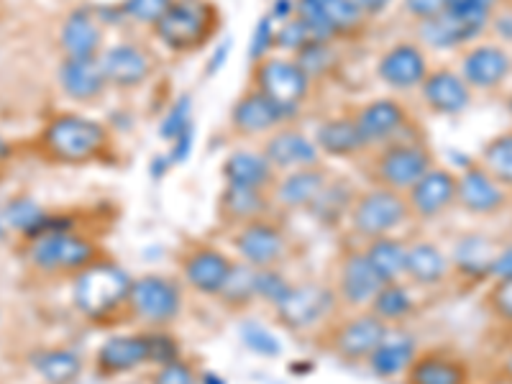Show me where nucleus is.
Instances as JSON below:
<instances>
[{"label":"nucleus","instance_id":"f257e3e1","mask_svg":"<svg viewBox=\"0 0 512 384\" xmlns=\"http://www.w3.org/2000/svg\"><path fill=\"white\" fill-rule=\"evenodd\" d=\"M216 24L218 11L208 0H172L154 34L172 52H195L208 44Z\"/></svg>","mask_w":512,"mask_h":384},{"label":"nucleus","instance_id":"f03ea898","mask_svg":"<svg viewBox=\"0 0 512 384\" xmlns=\"http://www.w3.org/2000/svg\"><path fill=\"white\" fill-rule=\"evenodd\" d=\"M131 285V277L116 264H90L77 274L72 300L82 315L100 320L126 303Z\"/></svg>","mask_w":512,"mask_h":384},{"label":"nucleus","instance_id":"7ed1b4c3","mask_svg":"<svg viewBox=\"0 0 512 384\" xmlns=\"http://www.w3.org/2000/svg\"><path fill=\"white\" fill-rule=\"evenodd\" d=\"M44 146L54 159L67 164H82L98 157L108 144V134L98 121L77 113L57 116L44 128Z\"/></svg>","mask_w":512,"mask_h":384},{"label":"nucleus","instance_id":"20e7f679","mask_svg":"<svg viewBox=\"0 0 512 384\" xmlns=\"http://www.w3.org/2000/svg\"><path fill=\"white\" fill-rule=\"evenodd\" d=\"M256 90L290 113H300V105L310 93V80L295 59L267 57L256 64Z\"/></svg>","mask_w":512,"mask_h":384},{"label":"nucleus","instance_id":"39448f33","mask_svg":"<svg viewBox=\"0 0 512 384\" xmlns=\"http://www.w3.org/2000/svg\"><path fill=\"white\" fill-rule=\"evenodd\" d=\"M31 262L44 272H82L95 259V246L72 231H54L36 236Z\"/></svg>","mask_w":512,"mask_h":384},{"label":"nucleus","instance_id":"423d86ee","mask_svg":"<svg viewBox=\"0 0 512 384\" xmlns=\"http://www.w3.org/2000/svg\"><path fill=\"white\" fill-rule=\"evenodd\" d=\"M405 216H408V203L397 195V190H390V187L369 190L351 208L354 228L369 236V239H379L395 226H400Z\"/></svg>","mask_w":512,"mask_h":384},{"label":"nucleus","instance_id":"0eeeda50","mask_svg":"<svg viewBox=\"0 0 512 384\" xmlns=\"http://www.w3.org/2000/svg\"><path fill=\"white\" fill-rule=\"evenodd\" d=\"M128 303H131V308L136 310L141 320L162 326V323L175 320L177 313H180V287L175 282L164 280V277H157V274H146V277L134 280Z\"/></svg>","mask_w":512,"mask_h":384},{"label":"nucleus","instance_id":"6e6552de","mask_svg":"<svg viewBox=\"0 0 512 384\" xmlns=\"http://www.w3.org/2000/svg\"><path fill=\"white\" fill-rule=\"evenodd\" d=\"M428 169H433L431 152L425 146L408 144V141L390 146L377 159V177L390 190H410Z\"/></svg>","mask_w":512,"mask_h":384},{"label":"nucleus","instance_id":"1a4fd4ad","mask_svg":"<svg viewBox=\"0 0 512 384\" xmlns=\"http://www.w3.org/2000/svg\"><path fill=\"white\" fill-rule=\"evenodd\" d=\"M98 59L105 72V80L113 88H139L152 77V59L136 44H116V47L100 52Z\"/></svg>","mask_w":512,"mask_h":384},{"label":"nucleus","instance_id":"9d476101","mask_svg":"<svg viewBox=\"0 0 512 384\" xmlns=\"http://www.w3.org/2000/svg\"><path fill=\"white\" fill-rule=\"evenodd\" d=\"M377 75L384 85L395 90L418 88L428 77V59H425L423 49L415 44H395L379 59Z\"/></svg>","mask_w":512,"mask_h":384},{"label":"nucleus","instance_id":"9b49d317","mask_svg":"<svg viewBox=\"0 0 512 384\" xmlns=\"http://www.w3.org/2000/svg\"><path fill=\"white\" fill-rule=\"evenodd\" d=\"M59 44L67 59H95L100 57L103 44V24L95 8H75L64 18L59 31Z\"/></svg>","mask_w":512,"mask_h":384},{"label":"nucleus","instance_id":"f8f14e48","mask_svg":"<svg viewBox=\"0 0 512 384\" xmlns=\"http://www.w3.org/2000/svg\"><path fill=\"white\" fill-rule=\"evenodd\" d=\"M290 118H295V113L285 111L277 103L262 95L259 90H251V93L241 95L231 108V123L233 128L244 136H256L264 134V131H272V128L282 126Z\"/></svg>","mask_w":512,"mask_h":384},{"label":"nucleus","instance_id":"ddd939ff","mask_svg":"<svg viewBox=\"0 0 512 384\" xmlns=\"http://www.w3.org/2000/svg\"><path fill=\"white\" fill-rule=\"evenodd\" d=\"M331 308V292L326 287L318 285H303V287H290L277 310H280V320L292 331L300 328H310L318 323L323 315Z\"/></svg>","mask_w":512,"mask_h":384},{"label":"nucleus","instance_id":"4468645a","mask_svg":"<svg viewBox=\"0 0 512 384\" xmlns=\"http://www.w3.org/2000/svg\"><path fill=\"white\" fill-rule=\"evenodd\" d=\"M420 93H423L428 108L443 113V116H456L472 103V90L464 82V77L451 70L428 72V77L420 85Z\"/></svg>","mask_w":512,"mask_h":384},{"label":"nucleus","instance_id":"2eb2a0df","mask_svg":"<svg viewBox=\"0 0 512 384\" xmlns=\"http://www.w3.org/2000/svg\"><path fill=\"white\" fill-rule=\"evenodd\" d=\"M459 180L448 169H428L413 187H410V208L423 218H433L456 200Z\"/></svg>","mask_w":512,"mask_h":384},{"label":"nucleus","instance_id":"dca6fc26","mask_svg":"<svg viewBox=\"0 0 512 384\" xmlns=\"http://www.w3.org/2000/svg\"><path fill=\"white\" fill-rule=\"evenodd\" d=\"M236 249L244 256L246 264L256 269H267L285 254V236L272 223L251 221L236 236Z\"/></svg>","mask_w":512,"mask_h":384},{"label":"nucleus","instance_id":"f3484780","mask_svg":"<svg viewBox=\"0 0 512 384\" xmlns=\"http://www.w3.org/2000/svg\"><path fill=\"white\" fill-rule=\"evenodd\" d=\"M356 118V126H359L361 136L369 144H382V141H390L400 134L405 123H408V113L397 100L379 98L367 103L359 111Z\"/></svg>","mask_w":512,"mask_h":384},{"label":"nucleus","instance_id":"a211bd4d","mask_svg":"<svg viewBox=\"0 0 512 384\" xmlns=\"http://www.w3.org/2000/svg\"><path fill=\"white\" fill-rule=\"evenodd\" d=\"M59 85H62L64 95L77 103H90V100L100 98L108 88L105 72L100 67V59H67L64 57L62 67H59Z\"/></svg>","mask_w":512,"mask_h":384},{"label":"nucleus","instance_id":"6ab92c4d","mask_svg":"<svg viewBox=\"0 0 512 384\" xmlns=\"http://www.w3.org/2000/svg\"><path fill=\"white\" fill-rule=\"evenodd\" d=\"M264 157L272 162V167L280 169H303L315 167L320 157V149L310 136L300 131H274L264 144Z\"/></svg>","mask_w":512,"mask_h":384},{"label":"nucleus","instance_id":"aec40b11","mask_svg":"<svg viewBox=\"0 0 512 384\" xmlns=\"http://www.w3.org/2000/svg\"><path fill=\"white\" fill-rule=\"evenodd\" d=\"M387 338V326L377 315H359L341 326L336 336V351L344 359H369L379 344Z\"/></svg>","mask_w":512,"mask_h":384},{"label":"nucleus","instance_id":"412c9836","mask_svg":"<svg viewBox=\"0 0 512 384\" xmlns=\"http://www.w3.org/2000/svg\"><path fill=\"white\" fill-rule=\"evenodd\" d=\"M510 75V57L500 47H477L461 62V77L469 88H497Z\"/></svg>","mask_w":512,"mask_h":384},{"label":"nucleus","instance_id":"4be33fe9","mask_svg":"<svg viewBox=\"0 0 512 384\" xmlns=\"http://www.w3.org/2000/svg\"><path fill=\"white\" fill-rule=\"evenodd\" d=\"M233 264L216 249H200L185 262V277L195 290L205 295H221Z\"/></svg>","mask_w":512,"mask_h":384},{"label":"nucleus","instance_id":"5701e85b","mask_svg":"<svg viewBox=\"0 0 512 384\" xmlns=\"http://www.w3.org/2000/svg\"><path fill=\"white\" fill-rule=\"evenodd\" d=\"M384 282L369 264L367 254H351L341 267V295L351 305L372 303Z\"/></svg>","mask_w":512,"mask_h":384},{"label":"nucleus","instance_id":"b1692460","mask_svg":"<svg viewBox=\"0 0 512 384\" xmlns=\"http://www.w3.org/2000/svg\"><path fill=\"white\" fill-rule=\"evenodd\" d=\"M456 198L464 203V208L474 210V213H492L505 203L500 185L487 169L479 167H466L464 175L459 180V192Z\"/></svg>","mask_w":512,"mask_h":384},{"label":"nucleus","instance_id":"393cba45","mask_svg":"<svg viewBox=\"0 0 512 384\" xmlns=\"http://www.w3.org/2000/svg\"><path fill=\"white\" fill-rule=\"evenodd\" d=\"M223 177H226V185L264 190L272 182L274 167L264 154L241 149V152H233L226 157V162H223Z\"/></svg>","mask_w":512,"mask_h":384},{"label":"nucleus","instance_id":"a878e982","mask_svg":"<svg viewBox=\"0 0 512 384\" xmlns=\"http://www.w3.org/2000/svg\"><path fill=\"white\" fill-rule=\"evenodd\" d=\"M315 144L328 157H354L356 152H361L367 146V141H364L359 126H356V118L344 116L320 123Z\"/></svg>","mask_w":512,"mask_h":384},{"label":"nucleus","instance_id":"bb28decb","mask_svg":"<svg viewBox=\"0 0 512 384\" xmlns=\"http://www.w3.org/2000/svg\"><path fill=\"white\" fill-rule=\"evenodd\" d=\"M149 361L144 336H116L108 338L98 351V367L108 374L131 372Z\"/></svg>","mask_w":512,"mask_h":384},{"label":"nucleus","instance_id":"cd10ccee","mask_svg":"<svg viewBox=\"0 0 512 384\" xmlns=\"http://www.w3.org/2000/svg\"><path fill=\"white\" fill-rule=\"evenodd\" d=\"M479 34H482V31L472 29V26L464 24L461 18L451 16V13L446 11L420 21V39H423V44H428V47L433 49L461 47V44H469L472 39H477Z\"/></svg>","mask_w":512,"mask_h":384},{"label":"nucleus","instance_id":"c85d7f7f","mask_svg":"<svg viewBox=\"0 0 512 384\" xmlns=\"http://www.w3.org/2000/svg\"><path fill=\"white\" fill-rule=\"evenodd\" d=\"M326 185L328 180L320 169H292L290 175H287L285 180L280 182V187H277V198H280V203L287 205V208H310Z\"/></svg>","mask_w":512,"mask_h":384},{"label":"nucleus","instance_id":"c756f323","mask_svg":"<svg viewBox=\"0 0 512 384\" xmlns=\"http://www.w3.org/2000/svg\"><path fill=\"white\" fill-rule=\"evenodd\" d=\"M369 361H372L374 374H379V377H395V374L413 367L415 341L410 336H405V333L395 338H390V333H387V338L374 349Z\"/></svg>","mask_w":512,"mask_h":384},{"label":"nucleus","instance_id":"7c9ffc66","mask_svg":"<svg viewBox=\"0 0 512 384\" xmlns=\"http://www.w3.org/2000/svg\"><path fill=\"white\" fill-rule=\"evenodd\" d=\"M367 259L374 267V272L379 274V280L384 285H392L397 282L400 274H405V259H408V249L395 239H374L367 249Z\"/></svg>","mask_w":512,"mask_h":384},{"label":"nucleus","instance_id":"2f4dec72","mask_svg":"<svg viewBox=\"0 0 512 384\" xmlns=\"http://www.w3.org/2000/svg\"><path fill=\"white\" fill-rule=\"evenodd\" d=\"M405 272L418 285H436L446 274V259H443V254L433 244H415L408 249Z\"/></svg>","mask_w":512,"mask_h":384},{"label":"nucleus","instance_id":"473e14b6","mask_svg":"<svg viewBox=\"0 0 512 384\" xmlns=\"http://www.w3.org/2000/svg\"><path fill=\"white\" fill-rule=\"evenodd\" d=\"M34 367L47 384H72L80 377L82 359L75 351L54 349L47 351V354L36 356Z\"/></svg>","mask_w":512,"mask_h":384},{"label":"nucleus","instance_id":"72a5a7b5","mask_svg":"<svg viewBox=\"0 0 512 384\" xmlns=\"http://www.w3.org/2000/svg\"><path fill=\"white\" fill-rule=\"evenodd\" d=\"M464 379V367L443 356H425L410 367V384H464Z\"/></svg>","mask_w":512,"mask_h":384},{"label":"nucleus","instance_id":"f704fd0d","mask_svg":"<svg viewBox=\"0 0 512 384\" xmlns=\"http://www.w3.org/2000/svg\"><path fill=\"white\" fill-rule=\"evenodd\" d=\"M221 210L223 216L231 221H254L264 210V192L254 190V187H239L226 185L221 195Z\"/></svg>","mask_w":512,"mask_h":384},{"label":"nucleus","instance_id":"c9c22d12","mask_svg":"<svg viewBox=\"0 0 512 384\" xmlns=\"http://www.w3.org/2000/svg\"><path fill=\"white\" fill-rule=\"evenodd\" d=\"M495 256L497 251L482 236H466L456 246V264L466 274H472V277H487L489 269H492V262H495Z\"/></svg>","mask_w":512,"mask_h":384},{"label":"nucleus","instance_id":"e433bc0d","mask_svg":"<svg viewBox=\"0 0 512 384\" xmlns=\"http://www.w3.org/2000/svg\"><path fill=\"white\" fill-rule=\"evenodd\" d=\"M3 218L11 228L26 233V236H41L44 228H47L49 216L31 198H16L6 205L3 210Z\"/></svg>","mask_w":512,"mask_h":384},{"label":"nucleus","instance_id":"4c0bfd02","mask_svg":"<svg viewBox=\"0 0 512 384\" xmlns=\"http://www.w3.org/2000/svg\"><path fill=\"white\" fill-rule=\"evenodd\" d=\"M295 62L308 75V80H315V77H326L336 70L338 54L331 47V41H310L308 47L295 54Z\"/></svg>","mask_w":512,"mask_h":384},{"label":"nucleus","instance_id":"58836bf2","mask_svg":"<svg viewBox=\"0 0 512 384\" xmlns=\"http://www.w3.org/2000/svg\"><path fill=\"white\" fill-rule=\"evenodd\" d=\"M351 208V187L344 182H336V185H326L323 192L318 195L310 210L313 216L323 223H333L344 216L346 210Z\"/></svg>","mask_w":512,"mask_h":384},{"label":"nucleus","instance_id":"ea45409f","mask_svg":"<svg viewBox=\"0 0 512 384\" xmlns=\"http://www.w3.org/2000/svg\"><path fill=\"white\" fill-rule=\"evenodd\" d=\"M256 280H259V269L251 264H239L228 274L226 285H223L221 295L231 305H246L256 297Z\"/></svg>","mask_w":512,"mask_h":384},{"label":"nucleus","instance_id":"a19ab883","mask_svg":"<svg viewBox=\"0 0 512 384\" xmlns=\"http://www.w3.org/2000/svg\"><path fill=\"white\" fill-rule=\"evenodd\" d=\"M372 305H374V315L387 323V320L405 318V315L410 313V308H413V300H410V295L405 287H400L397 282H392V285H384L382 290L377 292V297L372 300Z\"/></svg>","mask_w":512,"mask_h":384},{"label":"nucleus","instance_id":"79ce46f5","mask_svg":"<svg viewBox=\"0 0 512 384\" xmlns=\"http://www.w3.org/2000/svg\"><path fill=\"white\" fill-rule=\"evenodd\" d=\"M484 169L497 182L512 185V134L497 136L484 149Z\"/></svg>","mask_w":512,"mask_h":384},{"label":"nucleus","instance_id":"37998d69","mask_svg":"<svg viewBox=\"0 0 512 384\" xmlns=\"http://www.w3.org/2000/svg\"><path fill=\"white\" fill-rule=\"evenodd\" d=\"M495 3L497 0H446V8H443V11L461 18V21L472 26V29L484 31V26L489 24V16H492Z\"/></svg>","mask_w":512,"mask_h":384},{"label":"nucleus","instance_id":"c03bdc74","mask_svg":"<svg viewBox=\"0 0 512 384\" xmlns=\"http://www.w3.org/2000/svg\"><path fill=\"white\" fill-rule=\"evenodd\" d=\"M192 123H195L192 121V98L190 95H182V98H177L175 103H172V108L167 111V116L162 118L159 136L172 144V141H175L182 131H187Z\"/></svg>","mask_w":512,"mask_h":384},{"label":"nucleus","instance_id":"a18cd8bd","mask_svg":"<svg viewBox=\"0 0 512 384\" xmlns=\"http://www.w3.org/2000/svg\"><path fill=\"white\" fill-rule=\"evenodd\" d=\"M172 0H123L118 11L123 18H131V21H139V24L157 26L162 21L164 13L169 11Z\"/></svg>","mask_w":512,"mask_h":384},{"label":"nucleus","instance_id":"49530a36","mask_svg":"<svg viewBox=\"0 0 512 384\" xmlns=\"http://www.w3.org/2000/svg\"><path fill=\"white\" fill-rule=\"evenodd\" d=\"M241 341H244L254 354L267 356V359H272V356H277L282 351V344L272 336V331H267V328L259 326V323H244V326H241Z\"/></svg>","mask_w":512,"mask_h":384},{"label":"nucleus","instance_id":"de8ad7c7","mask_svg":"<svg viewBox=\"0 0 512 384\" xmlns=\"http://www.w3.org/2000/svg\"><path fill=\"white\" fill-rule=\"evenodd\" d=\"M310 41H313V36H310V31L305 29V24L297 16H292L290 21L277 26V39H274V44L287 49V52L297 54L303 47H308Z\"/></svg>","mask_w":512,"mask_h":384},{"label":"nucleus","instance_id":"09e8293b","mask_svg":"<svg viewBox=\"0 0 512 384\" xmlns=\"http://www.w3.org/2000/svg\"><path fill=\"white\" fill-rule=\"evenodd\" d=\"M274 39H277V24H274L269 16H262L254 24L249 41V57L251 59H267V52L274 47Z\"/></svg>","mask_w":512,"mask_h":384},{"label":"nucleus","instance_id":"8fccbe9b","mask_svg":"<svg viewBox=\"0 0 512 384\" xmlns=\"http://www.w3.org/2000/svg\"><path fill=\"white\" fill-rule=\"evenodd\" d=\"M146 338V354H149V361L164 367L169 361H177V354H180V346L169 333H144Z\"/></svg>","mask_w":512,"mask_h":384},{"label":"nucleus","instance_id":"3c124183","mask_svg":"<svg viewBox=\"0 0 512 384\" xmlns=\"http://www.w3.org/2000/svg\"><path fill=\"white\" fill-rule=\"evenodd\" d=\"M290 292V282L282 277V274L272 272V269H262L259 272V280H256V297H262L267 303L280 305L285 300V295Z\"/></svg>","mask_w":512,"mask_h":384},{"label":"nucleus","instance_id":"603ef678","mask_svg":"<svg viewBox=\"0 0 512 384\" xmlns=\"http://www.w3.org/2000/svg\"><path fill=\"white\" fill-rule=\"evenodd\" d=\"M154 384H195V374L185 361H169L154 377Z\"/></svg>","mask_w":512,"mask_h":384},{"label":"nucleus","instance_id":"864d4df0","mask_svg":"<svg viewBox=\"0 0 512 384\" xmlns=\"http://www.w3.org/2000/svg\"><path fill=\"white\" fill-rule=\"evenodd\" d=\"M195 131H198V128H195V123H192L187 131H182V134L172 141V146H169V154H167L169 164H182L187 157H190L192 146H195V136H198Z\"/></svg>","mask_w":512,"mask_h":384},{"label":"nucleus","instance_id":"5fc2aeb1","mask_svg":"<svg viewBox=\"0 0 512 384\" xmlns=\"http://www.w3.org/2000/svg\"><path fill=\"white\" fill-rule=\"evenodd\" d=\"M405 8H408L410 16H415L418 21H425V18H433L438 13H443L446 0H405Z\"/></svg>","mask_w":512,"mask_h":384},{"label":"nucleus","instance_id":"6e6d98bb","mask_svg":"<svg viewBox=\"0 0 512 384\" xmlns=\"http://www.w3.org/2000/svg\"><path fill=\"white\" fill-rule=\"evenodd\" d=\"M492 303L502 318L512 320V277L510 280H500V285L492 292Z\"/></svg>","mask_w":512,"mask_h":384},{"label":"nucleus","instance_id":"4d7b16f0","mask_svg":"<svg viewBox=\"0 0 512 384\" xmlns=\"http://www.w3.org/2000/svg\"><path fill=\"white\" fill-rule=\"evenodd\" d=\"M489 274H492V277H497V280H510L512 277V246H507L505 251H500V254L495 256V262H492Z\"/></svg>","mask_w":512,"mask_h":384},{"label":"nucleus","instance_id":"13d9d810","mask_svg":"<svg viewBox=\"0 0 512 384\" xmlns=\"http://www.w3.org/2000/svg\"><path fill=\"white\" fill-rule=\"evenodd\" d=\"M228 52H231V41H223V44H218L216 52H213V57H210L208 64H205V75H208V77L218 75L223 64H226Z\"/></svg>","mask_w":512,"mask_h":384},{"label":"nucleus","instance_id":"bf43d9fd","mask_svg":"<svg viewBox=\"0 0 512 384\" xmlns=\"http://www.w3.org/2000/svg\"><path fill=\"white\" fill-rule=\"evenodd\" d=\"M354 3L361 8L364 16H379V13L387 11V6H390L392 0H354Z\"/></svg>","mask_w":512,"mask_h":384},{"label":"nucleus","instance_id":"052dcab7","mask_svg":"<svg viewBox=\"0 0 512 384\" xmlns=\"http://www.w3.org/2000/svg\"><path fill=\"white\" fill-rule=\"evenodd\" d=\"M497 34L505 36V39H512V16H502L497 21Z\"/></svg>","mask_w":512,"mask_h":384},{"label":"nucleus","instance_id":"680f3d73","mask_svg":"<svg viewBox=\"0 0 512 384\" xmlns=\"http://www.w3.org/2000/svg\"><path fill=\"white\" fill-rule=\"evenodd\" d=\"M8 157H11V146H8V141L0 136V162H3V159H8Z\"/></svg>","mask_w":512,"mask_h":384},{"label":"nucleus","instance_id":"e2e57ef3","mask_svg":"<svg viewBox=\"0 0 512 384\" xmlns=\"http://www.w3.org/2000/svg\"><path fill=\"white\" fill-rule=\"evenodd\" d=\"M203 382H205V384H223L221 379H218V374H205Z\"/></svg>","mask_w":512,"mask_h":384},{"label":"nucleus","instance_id":"0e129e2a","mask_svg":"<svg viewBox=\"0 0 512 384\" xmlns=\"http://www.w3.org/2000/svg\"><path fill=\"white\" fill-rule=\"evenodd\" d=\"M6 228H8V223H6V218H3V213H0V241L6 239Z\"/></svg>","mask_w":512,"mask_h":384}]
</instances>
